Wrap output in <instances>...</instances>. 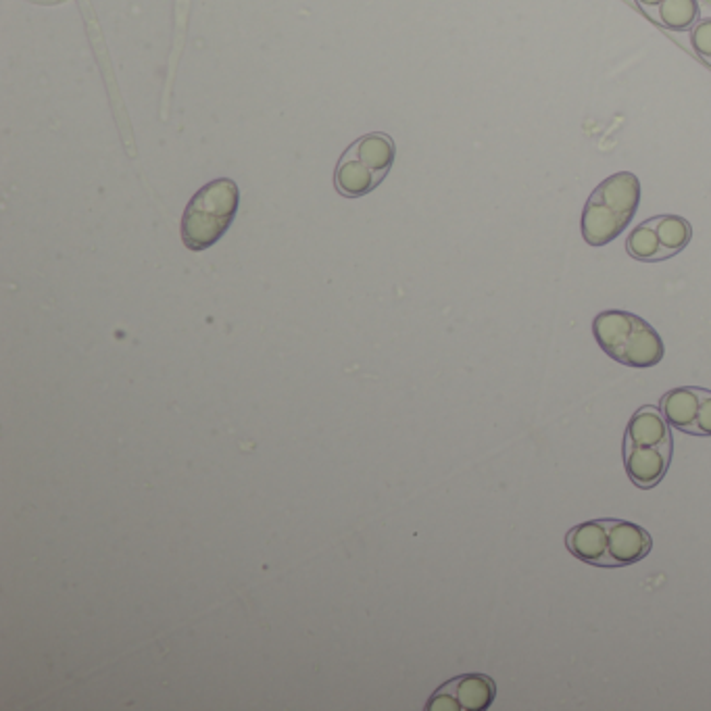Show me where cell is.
Listing matches in <instances>:
<instances>
[{"label": "cell", "instance_id": "3", "mask_svg": "<svg viewBox=\"0 0 711 711\" xmlns=\"http://www.w3.org/2000/svg\"><path fill=\"white\" fill-rule=\"evenodd\" d=\"M641 205V180L619 171L596 186L582 209L580 232L586 245L605 247L632 222Z\"/></svg>", "mask_w": 711, "mask_h": 711}, {"label": "cell", "instance_id": "4", "mask_svg": "<svg viewBox=\"0 0 711 711\" xmlns=\"http://www.w3.org/2000/svg\"><path fill=\"white\" fill-rule=\"evenodd\" d=\"M593 336L605 355L621 366L647 369L662 364L664 341L657 330L635 313L609 309L593 320Z\"/></svg>", "mask_w": 711, "mask_h": 711}, {"label": "cell", "instance_id": "9", "mask_svg": "<svg viewBox=\"0 0 711 711\" xmlns=\"http://www.w3.org/2000/svg\"><path fill=\"white\" fill-rule=\"evenodd\" d=\"M626 251L632 259L644 261V263H657V261H665L672 257L669 252L665 251V247L655 232V226H653V220L642 222L641 226H637L630 232V236L626 238Z\"/></svg>", "mask_w": 711, "mask_h": 711}, {"label": "cell", "instance_id": "6", "mask_svg": "<svg viewBox=\"0 0 711 711\" xmlns=\"http://www.w3.org/2000/svg\"><path fill=\"white\" fill-rule=\"evenodd\" d=\"M396 157L394 140L389 134L374 132L357 138L336 165L334 186L346 199H362L387 180Z\"/></svg>", "mask_w": 711, "mask_h": 711}, {"label": "cell", "instance_id": "8", "mask_svg": "<svg viewBox=\"0 0 711 711\" xmlns=\"http://www.w3.org/2000/svg\"><path fill=\"white\" fill-rule=\"evenodd\" d=\"M699 0H664L653 13L647 17L660 23L669 32H688L699 22Z\"/></svg>", "mask_w": 711, "mask_h": 711}, {"label": "cell", "instance_id": "13", "mask_svg": "<svg viewBox=\"0 0 711 711\" xmlns=\"http://www.w3.org/2000/svg\"><path fill=\"white\" fill-rule=\"evenodd\" d=\"M639 7H641L642 11H644V15H649V13H653L664 0H635Z\"/></svg>", "mask_w": 711, "mask_h": 711}, {"label": "cell", "instance_id": "10", "mask_svg": "<svg viewBox=\"0 0 711 711\" xmlns=\"http://www.w3.org/2000/svg\"><path fill=\"white\" fill-rule=\"evenodd\" d=\"M655 232L665 247V251L669 252L672 257L678 252L685 251L692 238V228L685 217L680 215H660V217H651Z\"/></svg>", "mask_w": 711, "mask_h": 711}, {"label": "cell", "instance_id": "12", "mask_svg": "<svg viewBox=\"0 0 711 711\" xmlns=\"http://www.w3.org/2000/svg\"><path fill=\"white\" fill-rule=\"evenodd\" d=\"M692 436H711V390L701 389Z\"/></svg>", "mask_w": 711, "mask_h": 711}, {"label": "cell", "instance_id": "14", "mask_svg": "<svg viewBox=\"0 0 711 711\" xmlns=\"http://www.w3.org/2000/svg\"><path fill=\"white\" fill-rule=\"evenodd\" d=\"M32 2H36V4H59L63 0H32Z\"/></svg>", "mask_w": 711, "mask_h": 711}, {"label": "cell", "instance_id": "11", "mask_svg": "<svg viewBox=\"0 0 711 711\" xmlns=\"http://www.w3.org/2000/svg\"><path fill=\"white\" fill-rule=\"evenodd\" d=\"M690 45L695 52L711 66V20H699L690 29Z\"/></svg>", "mask_w": 711, "mask_h": 711}, {"label": "cell", "instance_id": "5", "mask_svg": "<svg viewBox=\"0 0 711 711\" xmlns=\"http://www.w3.org/2000/svg\"><path fill=\"white\" fill-rule=\"evenodd\" d=\"M240 205V188L229 178L205 183L186 206L182 240L190 251H206L228 232Z\"/></svg>", "mask_w": 711, "mask_h": 711}, {"label": "cell", "instance_id": "1", "mask_svg": "<svg viewBox=\"0 0 711 711\" xmlns=\"http://www.w3.org/2000/svg\"><path fill=\"white\" fill-rule=\"evenodd\" d=\"M566 547L586 566L616 570L642 561L653 549V538L635 522L601 518L570 528Z\"/></svg>", "mask_w": 711, "mask_h": 711}, {"label": "cell", "instance_id": "2", "mask_svg": "<svg viewBox=\"0 0 711 711\" xmlns=\"http://www.w3.org/2000/svg\"><path fill=\"white\" fill-rule=\"evenodd\" d=\"M621 455L626 474L637 488L651 490L664 481L674 458V440L660 407L642 405L630 417Z\"/></svg>", "mask_w": 711, "mask_h": 711}, {"label": "cell", "instance_id": "7", "mask_svg": "<svg viewBox=\"0 0 711 711\" xmlns=\"http://www.w3.org/2000/svg\"><path fill=\"white\" fill-rule=\"evenodd\" d=\"M497 699V683L486 674H461L436 688L426 711H486Z\"/></svg>", "mask_w": 711, "mask_h": 711}]
</instances>
